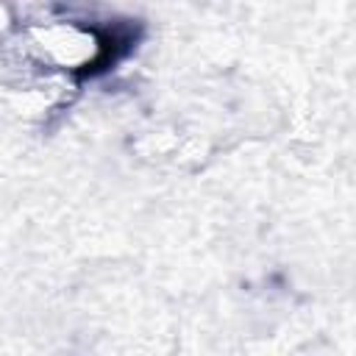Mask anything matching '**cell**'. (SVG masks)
<instances>
[{
	"label": "cell",
	"instance_id": "obj_1",
	"mask_svg": "<svg viewBox=\"0 0 356 356\" xmlns=\"http://www.w3.org/2000/svg\"><path fill=\"white\" fill-rule=\"evenodd\" d=\"M28 47L42 64L64 72H89L111 56L108 33L81 19H50L31 25Z\"/></svg>",
	"mask_w": 356,
	"mask_h": 356
}]
</instances>
